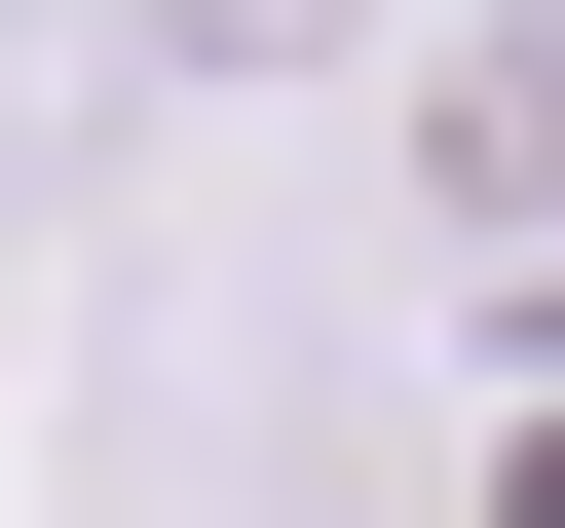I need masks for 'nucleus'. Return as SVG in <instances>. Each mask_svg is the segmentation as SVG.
<instances>
[{"label":"nucleus","instance_id":"f03ea898","mask_svg":"<svg viewBox=\"0 0 565 528\" xmlns=\"http://www.w3.org/2000/svg\"><path fill=\"white\" fill-rule=\"evenodd\" d=\"M302 39H377V0H151V76H302Z\"/></svg>","mask_w":565,"mask_h":528},{"label":"nucleus","instance_id":"f257e3e1","mask_svg":"<svg viewBox=\"0 0 565 528\" xmlns=\"http://www.w3.org/2000/svg\"><path fill=\"white\" fill-rule=\"evenodd\" d=\"M415 151H452V226H565V0H490V39H452V114H415Z\"/></svg>","mask_w":565,"mask_h":528}]
</instances>
